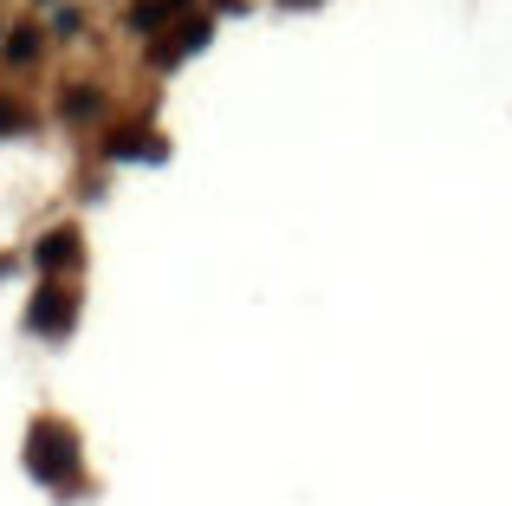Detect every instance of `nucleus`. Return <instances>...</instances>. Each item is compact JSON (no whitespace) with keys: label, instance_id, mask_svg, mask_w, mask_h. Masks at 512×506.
I'll use <instances>...</instances> for the list:
<instances>
[{"label":"nucleus","instance_id":"obj_2","mask_svg":"<svg viewBox=\"0 0 512 506\" xmlns=\"http://www.w3.org/2000/svg\"><path fill=\"white\" fill-rule=\"evenodd\" d=\"M72 312H78V305H72V292L46 286V292L33 299V312H26V325H33V331H46V338H65V331H72Z\"/></svg>","mask_w":512,"mask_h":506},{"label":"nucleus","instance_id":"obj_6","mask_svg":"<svg viewBox=\"0 0 512 506\" xmlns=\"http://www.w3.org/2000/svg\"><path fill=\"white\" fill-rule=\"evenodd\" d=\"M33 52H39V33H33V26H20V33L7 39V59H13V65H26Z\"/></svg>","mask_w":512,"mask_h":506},{"label":"nucleus","instance_id":"obj_4","mask_svg":"<svg viewBox=\"0 0 512 506\" xmlns=\"http://www.w3.org/2000/svg\"><path fill=\"white\" fill-rule=\"evenodd\" d=\"M201 46H208V20H195V26H182V33H175V39H169V46H163V52H156V59H163V65H175V59H188V52H201Z\"/></svg>","mask_w":512,"mask_h":506},{"label":"nucleus","instance_id":"obj_7","mask_svg":"<svg viewBox=\"0 0 512 506\" xmlns=\"http://www.w3.org/2000/svg\"><path fill=\"white\" fill-rule=\"evenodd\" d=\"M26 124V111H20V104H0V130H20Z\"/></svg>","mask_w":512,"mask_h":506},{"label":"nucleus","instance_id":"obj_8","mask_svg":"<svg viewBox=\"0 0 512 506\" xmlns=\"http://www.w3.org/2000/svg\"><path fill=\"white\" fill-rule=\"evenodd\" d=\"M292 7H305V0H292Z\"/></svg>","mask_w":512,"mask_h":506},{"label":"nucleus","instance_id":"obj_3","mask_svg":"<svg viewBox=\"0 0 512 506\" xmlns=\"http://www.w3.org/2000/svg\"><path fill=\"white\" fill-rule=\"evenodd\" d=\"M33 260L46 266V273H59V266H72V260H78V234H72V228H52L46 241L33 247Z\"/></svg>","mask_w":512,"mask_h":506},{"label":"nucleus","instance_id":"obj_5","mask_svg":"<svg viewBox=\"0 0 512 506\" xmlns=\"http://www.w3.org/2000/svg\"><path fill=\"white\" fill-rule=\"evenodd\" d=\"M111 156H124V163H130V156H163V150H156L150 137H137V130H124V137L111 143Z\"/></svg>","mask_w":512,"mask_h":506},{"label":"nucleus","instance_id":"obj_1","mask_svg":"<svg viewBox=\"0 0 512 506\" xmlns=\"http://www.w3.org/2000/svg\"><path fill=\"white\" fill-rule=\"evenodd\" d=\"M26 468H33V481H46V487H72L78 481V442L59 429V422H39V429L26 435Z\"/></svg>","mask_w":512,"mask_h":506}]
</instances>
